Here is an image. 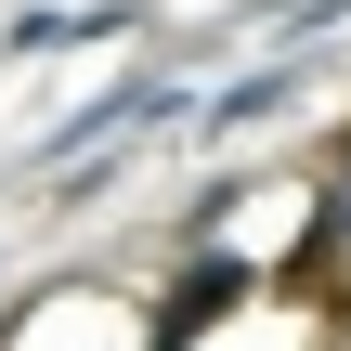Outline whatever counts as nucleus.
Segmentation results:
<instances>
[{
	"label": "nucleus",
	"instance_id": "f03ea898",
	"mask_svg": "<svg viewBox=\"0 0 351 351\" xmlns=\"http://www.w3.org/2000/svg\"><path fill=\"white\" fill-rule=\"evenodd\" d=\"M274 104H287V65H274V78H234V91L208 104V130H247V117H274Z\"/></svg>",
	"mask_w": 351,
	"mask_h": 351
},
{
	"label": "nucleus",
	"instance_id": "f257e3e1",
	"mask_svg": "<svg viewBox=\"0 0 351 351\" xmlns=\"http://www.w3.org/2000/svg\"><path fill=\"white\" fill-rule=\"evenodd\" d=\"M234 300H247V274H234V261H195V274L156 300V339H195V326H221Z\"/></svg>",
	"mask_w": 351,
	"mask_h": 351
},
{
	"label": "nucleus",
	"instance_id": "7ed1b4c3",
	"mask_svg": "<svg viewBox=\"0 0 351 351\" xmlns=\"http://www.w3.org/2000/svg\"><path fill=\"white\" fill-rule=\"evenodd\" d=\"M326 247H351V143H339V169H326V221H313V274H326Z\"/></svg>",
	"mask_w": 351,
	"mask_h": 351
}]
</instances>
